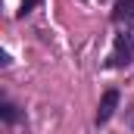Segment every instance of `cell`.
I'll return each instance as SVG.
<instances>
[{
	"label": "cell",
	"instance_id": "cell-5",
	"mask_svg": "<svg viewBox=\"0 0 134 134\" xmlns=\"http://www.w3.org/2000/svg\"><path fill=\"white\" fill-rule=\"evenodd\" d=\"M37 6H41V0H22V6H19V13H16V16H19V19H25V16H31Z\"/></svg>",
	"mask_w": 134,
	"mask_h": 134
},
{
	"label": "cell",
	"instance_id": "cell-1",
	"mask_svg": "<svg viewBox=\"0 0 134 134\" xmlns=\"http://www.w3.org/2000/svg\"><path fill=\"white\" fill-rule=\"evenodd\" d=\"M131 63H134V34L128 28H122L112 41L109 56H106V69H128Z\"/></svg>",
	"mask_w": 134,
	"mask_h": 134
},
{
	"label": "cell",
	"instance_id": "cell-4",
	"mask_svg": "<svg viewBox=\"0 0 134 134\" xmlns=\"http://www.w3.org/2000/svg\"><path fill=\"white\" fill-rule=\"evenodd\" d=\"M0 119H3V125H16L19 122V106L13 100H3L0 103Z\"/></svg>",
	"mask_w": 134,
	"mask_h": 134
},
{
	"label": "cell",
	"instance_id": "cell-2",
	"mask_svg": "<svg viewBox=\"0 0 134 134\" xmlns=\"http://www.w3.org/2000/svg\"><path fill=\"white\" fill-rule=\"evenodd\" d=\"M119 100H122L119 87H109V91L100 97V106H97V125H106V122L115 115V109H119Z\"/></svg>",
	"mask_w": 134,
	"mask_h": 134
},
{
	"label": "cell",
	"instance_id": "cell-7",
	"mask_svg": "<svg viewBox=\"0 0 134 134\" xmlns=\"http://www.w3.org/2000/svg\"><path fill=\"white\" fill-rule=\"evenodd\" d=\"M128 122H131V128H134V115H131V119H128Z\"/></svg>",
	"mask_w": 134,
	"mask_h": 134
},
{
	"label": "cell",
	"instance_id": "cell-6",
	"mask_svg": "<svg viewBox=\"0 0 134 134\" xmlns=\"http://www.w3.org/2000/svg\"><path fill=\"white\" fill-rule=\"evenodd\" d=\"M9 63H13V59H9V53H6V50H3V53H0V66L6 69V66H9Z\"/></svg>",
	"mask_w": 134,
	"mask_h": 134
},
{
	"label": "cell",
	"instance_id": "cell-3",
	"mask_svg": "<svg viewBox=\"0 0 134 134\" xmlns=\"http://www.w3.org/2000/svg\"><path fill=\"white\" fill-rule=\"evenodd\" d=\"M112 22L122 25V28H128V31L134 34V0H115V6H112Z\"/></svg>",
	"mask_w": 134,
	"mask_h": 134
}]
</instances>
